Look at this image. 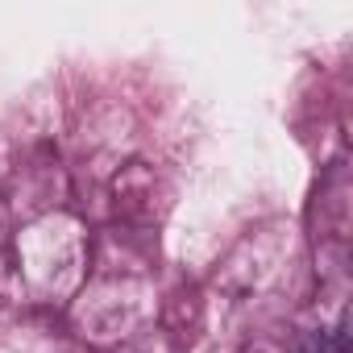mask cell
<instances>
[{"label":"cell","instance_id":"6da1fadb","mask_svg":"<svg viewBox=\"0 0 353 353\" xmlns=\"http://www.w3.org/2000/svg\"><path fill=\"white\" fill-rule=\"evenodd\" d=\"M299 353H349V341H345V328H336L332 336H307L303 345H299Z\"/></svg>","mask_w":353,"mask_h":353}]
</instances>
